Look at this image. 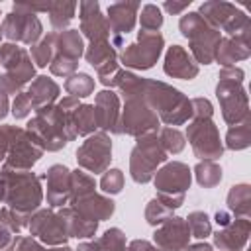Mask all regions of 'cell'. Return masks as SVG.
Returning a JSON list of instances; mask_svg holds the SVG:
<instances>
[{"label":"cell","mask_w":251,"mask_h":251,"mask_svg":"<svg viewBox=\"0 0 251 251\" xmlns=\"http://www.w3.org/2000/svg\"><path fill=\"white\" fill-rule=\"evenodd\" d=\"M137 92L159 116V122L167 124L169 127L182 126L188 120H192L190 98L184 96L180 90L173 88L171 84L163 80H149L139 76Z\"/></svg>","instance_id":"obj_1"},{"label":"cell","mask_w":251,"mask_h":251,"mask_svg":"<svg viewBox=\"0 0 251 251\" xmlns=\"http://www.w3.org/2000/svg\"><path fill=\"white\" fill-rule=\"evenodd\" d=\"M29 139L45 153V151H59L69 141V127H67V112L61 110L57 104H49L35 110V116L24 127Z\"/></svg>","instance_id":"obj_2"},{"label":"cell","mask_w":251,"mask_h":251,"mask_svg":"<svg viewBox=\"0 0 251 251\" xmlns=\"http://www.w3.org/2000/svg\"><path fill=\"white\" fill-rule=\"evenodd\" d=\"M0 180L4 184V204L16 212L31 216L35 210H39L43 202V188L41 178L31 171H12L4 169L0 171Z\"/></svg>","instance_id":"obj_3"},{"label":"cell","mask_w":251,"mask_h":251,"mask_svg":"<svg viewBox=\"0 0 251 251\" xmlns=\"http://www.w3.org/2000/svg\"><path fill=\"white\" fill-rule=\"evenodd\" d=\"M245 73L239 67H224L218 73L216 96L220 100L224 122L229 126H237L245 122L249 116V98L243 88Z\"/></svg>","instance_id":"obj_4"},{"label":"cell","mask_w":251,"mask_h":251,"mask_svg":"<svg viewBox=\"0 0 251 251\" xmlns=\"http://www.w3.org/2000/svg\"><path fill=\"white\" fill-rule=\"evenodd\" d=\"M178 29L188 39L190 55L196 61V65L198 63H202V65L214 63L218 45L222 41V31L220 29H214L212 25H208L206 20L198 12H188V14L180 16Z\"/></svg>","instance_id":"obj_5"},{"label":"cell","mask_w":251,"mask_h":251,"mask_svg":"<svg viewBox=\"0 0 251 251\" xmlns=\"http://www.w3.org/2000/svg\"><path fill=\"white\" fill-rule=\"evenodd\" d=\"M0 65L4 73L0 75V90L6 94H20L25 84L35 78V65L29 51L16 43L0 45Z\"/></svg>","instance_id":"obj_6"},{"label":"cell","mask_w":251,"mask_h":251,"mask_svg":"<svg viewBox=\"0 0 251 251\" xmlns=\"http://www.w3.org/2000/svg\"><path fill=\"white\" fill-rule=\"evenodd\" d=\"M167 161V153L159 141L157 133H147L137 137L129 153V175L135 182L145 184L153 180L157 167Z\"/></svg>","instance_id":"obj_7"},{"label":"cell","mask_w":251,"mask_h":251,"mask_svg":"<svg viewBox=\"0 0 251 251\" xmlns=\"http://www.w3.org/2000/svg\"><path fill=\"white\" fill-rule=\"evenodd\" d=\"M163 47L165 37L161 35V31H139L137 39L126 45L118 59L126 69L147 71L157 63V59L163 53Z\"/></svg>","instance_id":"obj_8"},{"label":"cell","mask_w":251,"mask_h":251,"mask_svg":"<svg viewBox=\"0 0 251 251\" xmlns=\"http://www.w3.org/2000/svg\"><path fill=\"white\" fill-rule=\"evenodd\" d=\"M0 31L2 37L10 39V43H24V45H35L43 37V25L37 14L27 12L16 4L14 10L4 16Z\"/></svg>","instance_id":"obj_9"},{"label":"cell","mask_w":251,"mask_h":251,"mask_svg":"<svg viewBox=\"0 0 251 251\" xmlns=\"http://www.w3.org/2000/svg\"><path fill=\"white\" fill-rule=\"evenodd\" d=\"M29 235L37 239L41 245H53L61 247L69 241V231L65 220L59 216V212L51 208H39L29 216Z\"/></svg>","instance_id":"obj_10"},{"label":"cell","mask_w":251,"mask_h":251,"mask_svg":"<svg viewBox=\"0 0 251 251\" xmlns=\"http://www.w3.org/2000/svg\"><path fill=\"white\" fill-rule=\"evenodd\" d=\"M186 139L200 161H214L224 153L218 126L212 120H192L186 126Z\"/></svg>","instance_id":"obj_11"},{"label":"cell","mask_w":251,"mask_h":251,"mask_svg":"<svg viewBox=\"0 0 251 251\" xmlns=\"http://www.w3.org/2000/svg\"><path fill=\"white\" fill-rule=\"evenodd\" d=\"M110 161H112V139L104 131H94L76 149V163L82 171L94 175L104 173L108 171Z\"/></svg>","instance_id":"obj_12"},{"label":"cell","mask_w":251,"mask_h":251,"mask_svg":"<svg viewBox=\"0 0 251 251\" xmlns=\"http://www.w3.org/2000/svg\"><path fill=\"white\" fill-rule=\"evenodd\" d=\"M139 2H114L106 10V22L110 29V43L114 47H124V35H127L135 27Z\"/></svg>","instance_id":"obj_13"},{"label":"cell","mask_w":251,"mask_h":251,"mask_svg":"<svg viewBox=\"0 0 251 251\" xmlns=\"http://www.w3.org/2000/svg\"><path fill=\"white\" fill-rule=\"evenodd\" d=\"M157 194H169V196H184L192 182V173L188 165L180 161L165 163L161 169H157L153 176Z\"/></svg>","instance_id":"obj_14"},{"label":"cell","mask_w":251,"mask_h":251,"mask_svg":"<svg viewBox=\"0 0 251 251\" xmlns=\"http://www.w3.org/2000/svg\"><path fill=\"white\" fill-rule=\"evenodd\" d=\"M94 118H96V127L108 135H120L122 126H120V96L114 90H102L94 98Z\"/></svg>","instance_id":"obj_15"},{"label":"cell","mask_w":251,"mask_h":251,"mask_svg":"<svg viewBox=\"0 0 251 251\" xmlns=\"http://www.w3.org/2000/svg\"><path fill=\"white\" fill-rule=\"evenodd\" d=\"M43 157V151L29 139V135L25 133V129H22L12 145L10 151L4 159V169H12V171H31V167Z\"/></svg>","instance_id":"obj_16"},{"label":"cell","mask_w":251,"mask_h":251,"mask_svg":"<svg viewBox=\"0 0 251 251\" xmlns=\"http://www.w3.org/2000/svg\"><path fill=\"white\" fill-rule=\"evenodd\" d=\"M190 241V231L184 222V218L173 216L167 222H163L155 233H153V243L161 251H182Z\"/></svg>","instance_id":"obj_17"},{"label":"cell","mask_w":251,"mask_h":251,"mask_svg":"<svg viewBox=\"0 0 251 251\" xmlns=\"http://www.w3.org/2000/svg\"><path fill=\"white\" fill-rule=\"evenodd\" d=\"M80 10V35H84L90 43L94 41H110V29L106 16L100 10L98 2L84 0L78 4Z\"/></svg>","instance_id":"obj_18"},{"label":"cell","mask_w":251,"mask_h":251,"mask_svg":"<svg viewBox=\"0 0 251 251\" xmlns=\"http://www.w3.org/2000/svg\"><path fill=\"white\" fill-rule=\"evenodd\" d=\"M47 178V204L51 210L65 208L71 202V171L65 165H51L45 173Z\"/></svg>","instance_id":"obj_19"},{"label":"cell","mask_w":251,"mask_h":251,"mask_svg":"<svg viewBox=\"0 0 251 251\" xmlns=\"http://www.w3.org/2000/svg\"><path fill=\"white\" fill-rule=\"evenodd\" d=\"M16 6L27 10V12H47L49 14V22L53 29H61L65 31V27L71 24V20L75 18V12L78 8L76 2H63V0H49V2H16Z\"/></svg>","instance_id":"obj_20"},{"label":"cell","mask_w":251,"mask_h":251,"mask_svg":"<svg viewBox=\"0 0 251 251\" xmlns=\"http://www.w3.org/2000/svg\"><path fill=\"white\" fill-rule=\"evenodd\" d=\"M251 222L249 218H233L229 226L220 227L214 233V245L220 251H241L249 239Z\"/></svg>","instance_id":"obj_21"},{"label":"cell","mask_w":251,"mask_h":251,"mask_svg":"<svg viewBox=\"0 0 251 251\" xmlns=\"http://www.w3.org/2000/svg\"><path fill=\"white\" fill-rule=\"evenodd\" d=\"M165 75L180 80H192L198 75V65L192 59V55L180 47V45H171L165 53V63H163Z\"/></svg>","instance_id":"obj_22"},{"label":"cell","mask_w":251,"mask_h":251,"mask_svg":"<svg viewBox=\"0 0 251 251\" xmlns=\"http://www.w3.org/2000/svg\"><path fill=\"white\" fill-rule=\"evenodd\" d=\"M84 59L90 67H94V71L98 73L100 78L114 75L120 67L118 63V53L116 47L110 41H94L88 45V49L84 51Z\"/></svg>","instance_id":"obj_23"},{"label":"cell","mask_w":251,"mask_h":251,"mask_svg":"<svg viewBox=\"0 0 251 251\" xmlns=\"http://www.w3.org/2000/svg\"><path fill=\"white\" fill-rule=\"evenodd\" d=\"M78 214H82L84 218L88 220H94V222H102V220H108L114 210H116V202L108 196H102V194H88V196H82L75 202H69Z\"/></svg>","instance_id":"obj_24"},{"label":"cell","mask_w":251,"mask_h":251,"mask_svg":"<svg viewBox=\"0 0 251 251\" xmlns=\"http://www.w3.org/2000/svg\"><path fill=\"white\" fill-rule=\"evenodd\" d=\"M198 14L206 20L208 25H212L214 29H226L239 14L241 10L235 8V4L231 2H224V0H210L200 4Z\"/></svg>","instance_id":"obj_25"},{"label":"cell","mask_w":251,"mask_h":251,"mask_svg":"<svg viewBox=\"0 0 251 251\" xmlns=\"http://www.w3.org/2000/svg\"><path fill=\"white\" fill-rule=\"evenodd\" d=\"M67 127L71 141L82 135H92L96 131V118L92 104H80L78 108L67 112Z\"/></svg>","instance_id":"obj_26"},{"label":"cell","mask_w":251,"mask_h":251,"mask_svg":"<svg viewBox=\"0 0 251 251\" xmlns=\"http://www.w3.org/2000/svg\"><path fill=\"white\" fill-rule=\"evenodd\" d=\"M25 92H27V96H29V102H31L33 110H37V108L55 104V100L59 98L61 88H59V84H57L53 78L41 75V76H35V78L27 84V90H25Z\"/></svg>","instance_id":"obj_27"},{"label":"cell","mask_w":251,"mask_h":251,"mask_svg":"<svg viewBox=\"0 0 251 251\" xmlns=\"http://www.w3.org/2000/svg\"><path fill=\"white\" fill-rule=\"evenodd\" d=\"M59 216H61V218L65 220V224H67L69 237L88 239V237H92V235L96 233V229H98V222L84 218V216H82V214H78L73 206L59 208Z\"/></svg>","instance_id":"obj_28"},{"label":"cell","mask_w":251,"mask_h":251,"mask_svg":"<svg viewBox=\"0 0 251 251\" xmlns=\"http://www.w3.org/2000/svg\"><path fill=\"white\" fill-rule=\"evenodd\" d=\"M249 55H251V45L241 43L231 37H222L214 61H218L224 69V67H235L237 61H245L249 59Z\"/></svg>","instance_id":"obj_29"},{"label":"cell","mask_w":251,"mask_h":251,"mask_svg":"<svg viewBox=\"0 0 251 251\" xmlns=\"http://www.w3.org/2000/svg\"><path fill=\"white\" fill-rule=\"evenodd\" d=\"M84 53V39L78 29H65L57 31V41H55V55L67 57L73 61H78L80 55Z\"/></svg>","instance_id":"obj_30"},{"label":"cell","mask_w":251,"mask_h":251,"mask_svg":"<svg viewBox=\"0 0 251 251\" xmlns=\"http://www.w3.org/2000/svg\"><path fill=\"white\" fill-rule=\"evenodd\" d=\"M227 212L233 218H249L251 216V186L249 184H233L229 188Z\"/></svg>","instance_id":"obj_31"},{"label":"cell","mask_w":251,"mask_h":251,"mask_svg":"<svg viewBox=\"0 0 251 251\" xmlns=\"http://www.w3.org/2000/svg\"><path fill=\"white\" fill-rule=\"evenodd\" d=\"M55 41H57V31H51L47 35H43L35 45H31L29 49V57L37 67H47L55 55Z\"/></svg>","instance_id":"obj_32"},{"label":"cell","mask_w":251,"mask_h":251,"mask_svg":"<svg viewBox=\"0 0 251 251\" xmlns=\"http://www.w3.org/2000/svg\"><path fill=\"white\" fill-rule=\"evenodd\" d=\"M251 145V118L237 126H229L226 133V147L231 151H241Z\"/></svg>","instance_id":"obj_33"},{"label":"cell","mask_w":251,"mask_h":251,"mask_svg":"<svg viewBox=\"0 0 251 251\" xmlns=\"http://www.w3.org/2000/svg\"><path fill=\"white\" fill-rule=\"evenodd\" d=\"M94 188H96V180H94L92 175L84 173L82 169L71 171V202L96 192Z\"/></svg>","instance_id":"obj_34"},{"label":"cell","mask_w":251,"mask_h":251,"mask_svg":"<svg viewBox=\"0 0 251 251\" xmlns=\"http://www.w3.org/2000/svg\"><path fill=\"white\" fill-rule=\"evenodd\" d=\"M194 175L200 186L204 188H214L222 180V167L216 161H198L194 167Z\"/></svg>","instance_id":"obj_35"},{"label":"cell","mask_w":251,"mask_h":251,"mask_svg":"<svg viewBox=\"0 0 251 251\" xmlns=\"http://www.w3.org/2000/svg\"><path fill=\"white\" fill-rule=\"evenodd\" d=\"M65 90L73 98H86L94 92V78L86 73H75L65 80Z\"/></svg>","instance_id":"obj_36"},{"label":"cell","mask_w":251,"mask_h":251,"mask_svg":"<svg viewBox=\"0 0 251 251\" xmlns=\"http://www.w3.org/2000/svg\"><path fill=\"white\" fill-rule=\"evenodd\" d=\"M184 222H186V226H188L190 237L206 239L208 235H212V222H210V218H208L206 212L194 210V212H190V214L184 218Z\"/></svg>","instance_id":"obj_37"},{"label":"cell","mask_w":251,"mask_h":251,"mask_svg":"<svg viewBox=\"0 0 251 251\" xmlns=\"http://www.w3.org/2000/svg\"><path fill=\"white\" fill-rule=\"evenodd\" d=\"M157 135H159V141H161V145H163L167 155H176V153H180L184 149V143H186L184 135L176 127H169V126L161 127Z\"/></svg>","instance_id":"obj_38"},{"label":"cell","mask_w":251,"mask_h":251,"mask_svg":"<svg viewBox=\"0 0 251 251\" xmlns=\"http://www.w3.org/2000/svg\"><path fill=\"white\" fill-rule=\"evenodd\" d=\"M0 222L16 235H20L27 226H29V216L27 214H22V212H16L8 206L0 208Z\"/></svg>","instance_id":"obj_39"},{"label":"cell","mask_w":251,"mask_h":251,"mask_svg":"<svg viewBox=\"0 0 251 251\" xmlns=\"http://www.w3.org/2000/svg\"><path fill=\"white\" fill-rule=\"evenodd\" d=\"M100 251H126V233L120 227H110L96 239Z\"/></svg>","instance_id":"obj_40"},{"label":"cell","mask_w":251,"mask_h":251,"mask_svg":"<svg viewBox=\"0 0 251 251\" xmlns=\"http://www.w3.org/2000/svg\"><path fill=\"white\" fill-rule=\"evenodd\" d=\"M139 24H141V31H159L163 25L161 8L155 4H145L139 12Z\"/></svg>","instance_id":"obj_41"},{"label":"cell","mask_w":251,"mask_h":251,"mask_svg":"<svg viewBox=\"0 0 251 251\" xmlns=\"http://www.w3.org/2000/svg\"><path fill=\"white\" fill-rule=\"evenodd\" d=\"M169 218H173V210H169L167 206H163L157 198L149 200V204L145 206V220H147L149 226H161Z\"/></svg>","instance_id":"obj_42"},{"label":"cell","mask_w":251,"mask_h":251,"mask_svg":"<svg viewBox=\"0 0 251 251\" xmlns=\"http://www.w3.org/2000/svg\"><path fill=\"white\" fill-rule=\"evenodd\" d=\"M100 188L106 194H120L124 188V173L120 169H108L102 173Z\"/></svg>","instance_id":"obj_43"},{"label":"cell","mask_w":251,"mask_h":251,"mask_svg":"<svg viewBox=\"0 0 251 251\" xmlns=\"http://www.w3.org/2000/svg\"><path fill=\"white\" fill-rule=\"evenodd\" d=\"M78 69V61H73V59H67V57H59V55H53L51 63H49V71L51 75L55 76H71L75 75Z\"/></svg>","instance_id":"obj_44"},{"label":"cell","mask_w":251,"mask_h":251,"mask_svg":"<svg viewBox=\"0 0 251 251\" xmlns=\"http://www.w3.org/2000/svg\"><path fill=\"white\" fill-rule=\"evenodd\" d=\"M31 110H33V106H31V102H29V96H27V92L25 90H22L20 94H16V98H14V102H12V116L16 118V120H24V118H27L29 114H31Z\"/></svg>","instance_id":"obj_45"},{"label":"cell","mask_w":251,"mask_h":251,"mask_svg":"<svg viewBox=\"0 0 251 251\" xmlns=\"http://www.w3.org/2000/svg\"><path fill=\"white\" fill-rule=\"evenodd\" d=\"M22 129H24V127H20V126H0V163L6 159L14 137H16Z\"/></svg>","instance_id":"obj_46"},{"label":"cell","mask_w":251,"mask_h":251,"mask_svg":"<svg viewBox=\"0 0 251 251\" xmlns=\"http://www.w3.org/2000/svg\"><path fill=\"white\" fill-rule=\"evenodd\" d=\"M190 106H192V120H212L214 108H212V102L208 98H202V96L192 98Z\"/></svg>","instance_id":"obj_47"},{"label":"cell","mask_w":251,"mask_h":251,"mask_svg":"<svg viewBox=\"0 0 251 251\" xmlns=\"http://www.w3.org/2000/svg\"><path fill=\"white\" fill-rule=\"evenodd\" d=\"M24 251H73V249H71V247H67V245L47 249V247H45V245H41L37 239H33V237H25V247H24Z\"/></svg>","instance_id":"obj_48"},{"label":"cell","mask_w":251,"mask_h":251,"mask_svg":"<svg viewBox=\"0 0 251 251\" xmlns=\"http://www.w3.org/2000/svg\"><path fill=\"white\" fill-rule=\"evenodd\" d=\"M163 206H167L169 210H176L184 204V196H169V194H157L155 196Z\"/></svg>","instance_id":"obj_49"},{"label":"cell","mask_w":251,"mask_h":251,"mask_svg":"<svg viewBox=\"0 0 251 251\" xmlns=\"http://www.w3.org/2000/svg\"><path fill=\"white\" fill-rule=\"evenodd\" d=\"M157 247L151 243V241H147V239H133L127 247H126V251H155Z\"/></svg>","instance_id":"obj_50"},{"label":"cell","mask_w":251,"mask_h":251,"mask_svg":"<svg viewBox=\"0 0 251 251\" xmlns=\"http://www.w3.org/2000/svg\"><path fill=\"white\" fill-rule=\"evenodd\" d=\"M188 6H190V0H182V2H175V0L171 2V0H167V2L163 4V8H165L169 14H173V16H175V14H180V12L186 10Z\"/></svg>","instance_id":"obj_51"},{"label":"cell","mask_w":251,"mask_h":251,"mask_svg":"<svg viewBox=\"0 0 251 251\" xmlns=\"http://www.w3.org/2000/svg\"><path fill=\"white\" fill-rule=\"evenodd\" d=\"M57 106H59L61 110H65V112H71V110L78 108V106H80V102H78V98H73V96H65L63 100H59V102H57Z\"/></svg>","instance_id":"obj_52"},{"label":"cell","mask_w":251,"mask_h":251,"mask_svg":"<svg viewBox=\"0 0 251 251\" xmlns=\"http://www.w3.org/2000/svg\"><path fill=\"white\" fill-rule=\"evenodd\" d=\"M214 220H216L218 227H226V226H229V224H231L233 216H231L227 210H218V212H216V216H214Z\"/></svg>","instance_id":"obj_53"},{"label":"cell","mask_w":251,"mask_h":251,"mask_svg":"<svg viewBox=\"0 0 251 251\" xmlns=\"http://www.w3.org/2000/svg\"><path fill=\"white\" fill-rule=\"evenodd\" d=\"M12 237H14V233H12V231H10V229L0 222V251L8 247V243L12 241Z\"/></svg>","instance_id":"obj_54"},{"label":"cell","mask_w":251,"mask_h":251,"mask_svg":"<svg viewBox=\"0 0 251 251\" xmlns=\"http://www.w3.org/2000/svg\"><path fill=\"white\" fill-rule=\"evenodd\" d=\"M182 251H214V247L206 241H200V243H188Z\"/></svg>","instance_id":"obj_55"},{"label":"cell","mask_w":251,"mask_h":251,"mask_svg":"<svg viewBox=\"0 0 251 251\" xmlns=\"http://www.w3.org/2000/svg\"><path fill=\"white\" fill-rule=\"evenodd\" d=\"M8 110H10V102H8V94L0 90V120H4L8 116Z\"/></svg>","instance_id":"obj_56"},{"label":"cell","mask_w":251,"mask_h":251,"mask_svg":"<svg viewBox=\"0 0 251 251\" xmlns=\"http://www.w3.org/2000/svg\"><path fill=\"white\" fill-rule=\"evenodd\" d=\"M75 251H100V247L96 241H82V243H78V247Z\"/></svg>","instance_id":"obj_57"},{"label":"cell","mask_w":251,"mask_h":251,"mask_svg":"<svg viewBox=\"0 0 251 251\" xmlns=\"http://www.w3.org/2000/svg\"><path fill=\"white\" fill-rule=\"evenodd\" d=\"M4 200V184H2V180H0V202Z\"/></svg>","instance_id":"obj_58"},{"label":"cell","mask_w":251,"mask_h":251,"mask_svg":"<svg viewBox=\"0 0 251 251\" xmlns=\"http://www.w3.org/2000/svg\"><path fill=\"white\" fill-rule=\"evenodd\" d=\"M0 16H2V14H0ZM0 39H2V31H0Z\"/></svg>","instance_id":"obj_59"},{"label":"cell","mask_w":251,"mask_h":251,"mask_svg":"<svg viewBox=\"0 0 251 251\" xmlns=\"http://www.w3.org/2000/svg\"><path fill=\"white\" fill-rule=\"evenodd\" d=\"M155 251H161V249H159V247H157V249H155Z\"/></svg>","instance_id":"obj_60"}]
</instances>
